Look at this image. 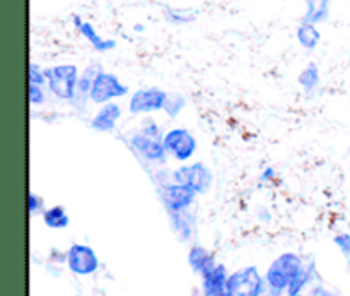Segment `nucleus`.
<instances>
[{
    "label": "nucleus",
    "instance_id": "18",
    "mask_svg": "<svg viewBox=\"0 0 350 296\" xmlns=\"http://www.w3.org/2000/svg\"><path fill=\"white\" fill-rule=\"evenodd\" d=\"M332 0H306V12L303 16V23L321 24L330 17Z\"/></svg>",
    "mask_w": 350,
    "mask_h": 296
},
{
    "label": "nucleus",
    "instance_id": "16",
    "mask_svg": "<svg viewBox=\"0 0 350 296\" xmlns=\"http://www.w3.org/2000/svg\"><path fill=\"white\" fill-rule=\"evenodd\" d=\"M188 264H190L191 271L195 274H198L200 278H204L205 274L211 273L215 266H217V260H215L214 254L208 252L205 247L202 245H191L190 252H188Z\"/></svg>",
    "mask_w": 350,
    "mask_h": 296
},
{
    "label": "nucleus",
    "instance_id": "3",
    "mask_svg": "<svg viewBox=\"0 0 350 296\" xmlns=\"http://www.w3.org/2000/svg\"><path fill=\"white\" fill-rule=\"evenodd\" d=\"M77 65L72 64H60L55 67L46 69V88L50 95L60 101L70 103L75 96V88L79 81Z\"/></svg>",
    "mask_w": 350,
    "mask_h": 296
},
{
    "label": "nucleus",
    "instance_id": "12",
    "mask_svg": "<svg viewBox=\"0 0 350 296\" xmlns=\"http://www.w3.org/2000/svg\"><path fill=\"white\" fill-rule=\"evenodd\" d=\"M123 110L122 106L116 101L106 103V105L99 106L98 112L92 115V119L89 120V125H91L92 130L101 134H111L115 132L116 125L122 120Z\"/></svg>",
    "mask_w": 350,
    "mask_h": 296
},
{
    "label": "nucleus",
    "instance_id": "2",
    "mask_svg": "<svg viewBox=\"0 0 350 296\" xmlns=\"http://www.w3.org/2000/svg\"><path fill=\"white\" fill-rule=\"evenodd\" d=\"M150 175H152L157 195H159L166 212L187 211V209L193 208L198 197L197 192L188 188L187 185H181L178 182H174L173 171L159 168V170L152 171Z\"/></svg>",
    "mask_w": 350,
    "mask_h": 296
},
{
    "label": "nucleus",
    "instance_id": "6",
    "mask_svg": "<svg viewBox=\"0 0 350 296\" xmlns=\"http://www.w3.org/2000/svg\"><path fill=\"white\" fill-rule=\"evenodd\" d=\"M164 149L167 156L173 158L178 163H187L197 153L198 143L193 134L183 127H174L164 134Z\"/></svg>",
    "mask_w": 350,
    "mask_h": 296
},
{
    "label": "nucleus",
    "instance_id": "23",
    "mask_svg": "<svg viewBox=\"0 0 350 296\" xmlns=\"http://www.w3.org/2000/svg\"><path fill=\"white\" fill-rule=\"evenodd\" d=\"M166 21L171 24H190L197 19V12L191 9H176V7H167L166 12Z\"/></svg>",
    "mask_w": 350,
    "mask_h": 296
},
{
    "label": "nucleus",
    "instance_id": "10",
    "mask_svg": "<svg viewBox=\"0 0 350 296\" xmlns=\"http://www.w3.org/2000/svg\"><path fill=\"white\" fill-rule=\"evenodd\" d=\"M65 262L75 276H91L99 269L98 254L84 243H74L65 254Z\"/></svg>",
    "mask_w": 350,
    "mask_h": 296
},
{
    "label": "nucleus",
    "instance_id": "21",
    "mask_svg": "<svg viewBox=\"0 0 350 296\" xmlns=\"http://www.w3.org/2000/svg\"><path fill=\"white\" fill-rule=\"evenodd\" d=\"M41 216H43L44 225L51 230H65L70 225V218L64 206H51V208L44 209Z\"/></svg>",
    "mask_w": 350,
    "mask_h": 296
},
{
    "label": "nucleus",
    "instance_id": "17",
    "mask_svg": "<svg viewBox=\"0 0 350 296\" xmlns=\"http://www.w3.org/2000/svg\"><path fill=\"white\" fill-rule=\"evenodd\" d=\"M314 276H317V264L311 260V262H304V266L301 267L299 273L294 276V280L291 281L289 288H287V296H296L303 295V291L313 283Z\"/></svg>",
    "mask_w": 350,
    "mask_h": 296
},
{
    "label": "nucleus",
    "instance_id": "15",
    "mask_svg": "<svg viewBox=\"0 0 350 296\" xmlns=\"http://www.w3.org/2000/svg\"><path fill=\"white\" fill-rule=\"evenodd\" d=\"M167 218H170L171 228L181 242L191 240V236L197 232V218H195V212H191V209L167 212Z\"/></svg>",
    "mask_w": 350,
    "mask_h": 296
},
{
    "label": "nucleus",
    "instance_id": "26",
    "mask_svg": "<svg viewBox=\"0 0 350 296\" xmlns=\"http://www.w3.org/2000/svg\"><path fill=\"white\" fill-rule=\"evenodd\" d=\"M27 211H29V214H38V212H41L43 214L44 212V201L41 195L34 194V192H29V195H27Z\"/></svg>",
    "mask_w": 350,
    "mask_h": 296
},
{
    "label": "nucleus",
    "instance_id": "11",
    "mask_svg": "<svg viewBox=\"0 0 350 296\" xmlns=\"http://www.w3.org/2000/svg\"><path fill=\"white\" fill-rule=\"evenodd\" d=\"M101 71L98 64H91L81 72L77 81V88H75V96L68 105L74 110H77L79 113H84L88 110V103L91 101V89L94 84V79L98 75V72Z\"/></svg>",
    "mask_w": 350,
    "mask_h": 296
},
{
    "label": "nucleus",
    "instance_id": "25",
    "mask_svg": "<svg viewBox=\"0 0 350 296\" xmlns=\"http://www.w3.org/2000/svg\"><path fill=\"white\" fill-rule=\"evenodd\" d=\"M46 86H38V84H29L27 86V98H29V103L33 106H41L46 101L48 95Z\"/></svg>",
    "mask_w": 350,
    "mask_h": 296
},
{
    "label": "nucleus",
    "instance_id": "1",
    "mask_svg": "<svg viewBox=\"0 0 350 296\" xmlns=\"http://www.w3.org/2000/svg\"><path fill=\"white\" fill-rule=\"evenodd\" d=\"M163 129L152 119H146L140 123L139 130L129 137V147L144 166H163L167 161V153L164 149Z\"/></svg>",
    "mask_w": 350,
    "mask_h": 296
},
{
    "label": "nucleus",
    "instance_id": "22",
    "mask_svg": "<svg viewBox=\"0 0 350 296\" xmlns=\"http://www.w3.org/2000/svg\"><path fill=\"white\" fill-rule=\"evenodd\" d=\"M185 108H187V98H185L181 92L178 91L167 92V98H166V103H164L163 112L166 113L170 119H178Z\"/></svg>",
    "mask_w": 350,
    "mask_h": 296
},
{
    "label": "nucleus",
    "instance_id": "30",
    "mask_svg": "<svg viewBox=\"0 0 350 296\" xmlns=\"http://www.w3.org/2000/svg\"><path fill=\"white\" fill-rule=\"evenodd\" d=\"M284 293H286V291L279 290V288L272 286V284H269L265 281V283H263L262 291H260L258 296H284Z\"/></svg>",
    "mask_w": 350,
    "mask_h": 296
},
{
    "label": "nucleus",
    "instance_id": "19",
    "mask_svg": "<svg viewBox=\"0 0 350 296\" xmlns=\"http://www.w3.org/2000/svg\"><path fill=\"white\" fill-rule=\"evenodd\" d=\"M296 38H297V43H299L304 50L311 51L320 45L321 33L320 29H318L317 24L303 23V21H301L299 27H297L296 31Z\"/></svg>",
    "mask_w": 350,
    "mask_h": 296
},
{
    "label": "nucleus",
    "instance_id": "13",
    "mask_svg": "<svg viewBox=\"0 0 350 296\" xmlns=\"http://www.w3.org/2000/svg\"><path fill=\"white\" fill-rule=\"evenodd\" d=\"M74 26L75 29L79 31V34H81L82 38H85V41H88L96 51H99V53H106V51H111L113 48H116V41L111 40V38H103L89 21H84L82 17L74 16Z\"/></svg>",
    "mask_w": 350,
    "mask_h": 296
},
{
    "label": "nucleus",
    "instance_id": "14",
    "mask_svg": "<svg viewBox=\"0 0 350 296\" xmlns=\"http://www.w3.org/2000/svg\"><path fill=\"white\" fill-rule=\"evenodd\" d=\"M228 269L224 264H217L208 274L202 278V293L204 296H229Z\"/></svg>",
    "mask_w": 350,
    "mask_h": 296
},
{
    "label": "nucleus",
    "instance_id": "31",
    "mask_svg": "<svg viewBox=\"0 0 350 296\" xmlns=\"http://www.w3.org/2000/svg\"><path fill=\"white\" fill-rule=\"evenodd\" d=\"M296 296H308V295H296Z\"/></svg>",
    "mask_w": 350,
    "mask_h": 296
},
{
    "label": "nucleus",
    "instance_id": "9",
    "mask_svg": "<svg viewBox=\"0 0 350 296\" xmlns=\"http://www.w3.org/2000/svg\"><path fill=\"white\" fill-rule=\"evenodd\" d=\"M167 91L150 86V88H140L132 92L129 101V112L132 115H150V113L163 112L166 103Z\"/></svg>",
    "mask_w": 350,
    "mask_h": 296
},
{
    "label": "nucleus",
    "instance_id": "29",
    "mask_svg": "<svg viewBox=\"0 0 350 296\" xmlns=\"http://www.w3.org/2000/svg\"><path fill=\"white\" fill-rule=\"evenodd\" d=\"M308 296H340L338 293H335V291L328 290V288H325L323 284H317V286H313L310 290V295Z\"/></svg>",
    "mask_w": 350,
    "mask_h": 296
},
{
    "label": "nucleus",
    "instance_id": "24",
    "mask_svg": "<svg viewBox=\"0 0 350 296\" xmlns=\"http://www.w3.org/2000/svg\"><path fill=\"white\" fill-rule=\"evenodd\" d=\"M27 82L29 84L46 86V69L41 67L36 62H29V65H27Z\"/></svg>",
    "mask_w": 350,
    "mask_h": 296
},
{
    "label": "nucleus",
    "instance_id": "20",
    "mask_svg": "<svg viewBox=\"0 0 350 296\" xmlns=\"http://www.w3.org/2000/svg\"><path fill=\"white\" fill-rule=\"evenodd\" d=\"M297 82L303 88V91L306 95H313L320 89L321 84V75H320V69H318L317 64H308L306 67L301 71L299 77H297Z\"/></svg>",
    "mask_w": 350,
    "mask_h": 296
},
{
    "label": "nucleus",
    "instance_id": "7",
    "mask_svg": "<svg viewBox=\"0 0 350 296\" xmlns=\"http://www.w3.org/2000/svg\"><path fill=\"white\" fill-rule=\"evenodd\" d=\"M130 92V88L120 81V77L113 72L99 71L94 79V84L91 89V103L94 105H106V103L116 101Z\"/></svg>",
    "mask_w": 350,
    "mask_h": 296
},
{
    "label": "nucleus",
    "instance_id": "5",
    "mask_svg": "<svg viewBox=\"0 0 350 296\" xmlns=\"http://www.w3.org/2000/svg\"><path fill=\"white\" fill-rule=\"evenodd\" d=\"M304 266L303 257H299L297 254L286 252L282 256L277 257L272 264L269 266L265 273V281L272 286L279 288V290L287 291L291 281L294 280L297 273H299L301 267Z\"/></svg>",
    "mask_w": 350,
    "mask_h": 296
},
{
    "label": "nucleus",
    "instance_id": "8",
    "mask_svg": "<svg viewBox=\"0 0 350 296\" xmlns=\"http://www.w3.org/2000/svg\"><path fill=\"white\" fill-rule=\"evenodd\" d=\"M265 276H262L256 266H246L234 271L228 278L229 296H258L262 291Z\"/></svg>",
    "mask_w": 350,
    "mask_h": 296
},
{
    "label": "nucleus",
    "instance_id": "4",
    "mask_svg": "<svg viewBox=\"0 0 350 296\" xmlns=\"http://www.w3.org/2000/svg\"><path fill=\"white\" fill-rule=\"evenodd\" d=\"M174 182L181 185H187L197 195H205L211 192L212 185H214V173L211 168L202 161H195L191 164H181L176 170H173Z\"/></svg>",
    "mask_w": 350,
    "mask_h": 296
},
{
    "label": "nucleus",
    "instance_id": "28",
    "mask_svg": "<svg viewBox=\"0 0 350 296\" xmlns=\"http://www.w3.org/2000/svg\"><path fill=\"white\" fill-rule=\"evenodd\" d=\"M277 170L273 166H267L265 170L260 173V184H270V182L275 180Z\"/></svg>",
    "mask_w": 350,
    "mask_h": 296
},
{
    "label": "nucleus",
    "instance_id": "27",
    "mask_svg": "<svg viewBox=\"0 0 350 296\" xmlns=\"http://www.w3.org/2000/svg\"><path fill=\"white\" fill-rule=\"evenodd\" d=\"M334 243L337 245V249L340 250L342 256H344L345 259H350V235L349 233H340V235L335 236Z\"/></svg>",
    "mask_w": 350,
    "mask_h": 296
}]
</instances>
